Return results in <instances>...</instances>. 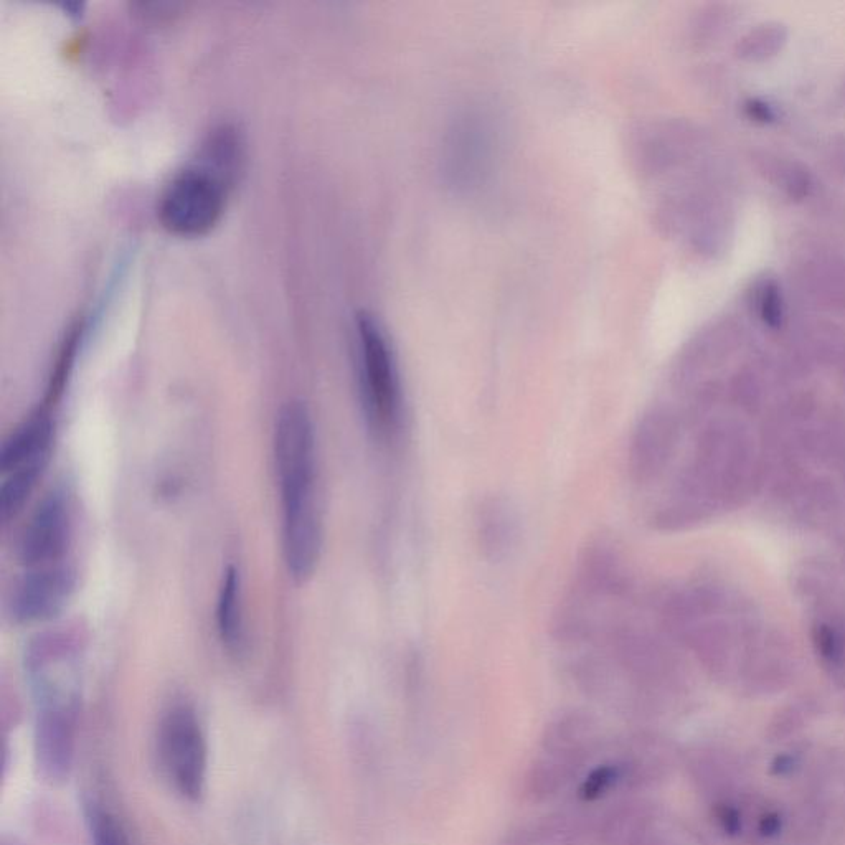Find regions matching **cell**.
<instances>
[{
    "label": "cell",
    "instance_id": "cell-4",
    "mask_svg": "<svg viewBox=\"0 0 845 845\" xmlns=\"http://www.w3.org/2000/svg\"><path fill=\"white\" fill-rule=\"evenodd\" d=\"M25 669L37 715L78 717L80 662L70 639L60 634L40 636L29 646Z\"/></svg>",
    "mask_w": 845,
    "mask_h": 845
},
{
    "label": "cell",
    "instance_id": "cell-9",
    "mask_svg": "<svg viewBox=\"0 0 845 845\" xmlns=\"http://www.w3.org/2000/svg\"><path fill=\"white\" fill-rule=\"evenodd\" d=\"M53 441V420L48 406L17 426L0 448V471L12 473L37 461H48Z\"/></svg>",
    "mask_w": 845,
    "mask_h": 845
},
{
    "label": "cell",
    "instance_id": "cell-12",
    "mask_svg": "<svg viewBox=\"0 0 845 845\" xmlns=\"http://www.w3.org/2000/svg\"><path fill=\"white\" fill-rule=\"evenodd\" d=\"M48 461H37L24 468L15 469L5 474V481L0 487V517L10 520L19 514L25 502L32 496L38 479L47 468Z\"/></svg>",
    "mask_w": 845,
    "mask_h": 845
},
{
    "label": "cell",
    "instance_id": "cell-15",
    "mask_svg": "<svg viewBox=\"0 0 845 845\" xmlns=\"http://www.w3.org/2000/svg\"><path fill=\"white\" fill-rule=\"evenodd\" d=\"M760 293L756 296V309L760 317L768 326H778L783 317V301L778 286L773 281L763 283L758 289Z\"/></svg>",
    "mask_w": 845,
    "mask_h": 845
},
{
    "label": "cell",
    "instance_id": "cell-2",
    "mask_svg": "<svg viewBox=\"0 0 845 845\" xmlns=\"http://www.w3.org/2000/svg\"><path fill=\"white\" fill-rule=\"evenodd\" d=\"M357 355L367 425L378 440H395L402 431L405 413L402 382L387 334L369 314H360L357 319Z\"/></svg>",
    "mask_w": 845,
    "mask_h": 845
},
{
    "label": "cell",
    "instance_id": "cell-3",
    "mask_svg": "<svg viewBox=\"0 0 845 845\" xmlns=\"http://www.w3.org/2000/svg\"><path fill=\"white\" fill-rule=\"evenodd\" d=\"M232 180L197 161L170 180L159 200L162 227L175 237L199 238L212 232L227 207Z\"/></svg>",
    "mask_w": 845,
    "mask_h": 845
},
{
    "label": "cell",
    "instance_id": "cell-13",
    "mask_svg": "<svg viewBox=\"0 0 845 845\" xmlns=\"http://www.w3.org/2000/svg\"><path fill=\"white\" fill-rule=\"evenodd\" d=\"M786 42V30L783 25L765 24L751 30L738 42V57L750 62H760L773 57Z\"/></svg>",
    "mask_w": 845,
    "mask_h": 845
},
{
    "label": "cell",
    "instance_id": "cell-6",
    "mask_svg": "<svg viewBox=\"0 0 845 845\" xmlns=\"http://www.w3.org/2000/svg\"><path fill=\"white\" fill-rule=\"evenodd\" d=\"M161 758L184 798L199 799L207 781V743L199 718L189 707H175L161 727Z\"/></svg>",
    "mask_w": 845,
    "mask_h": 845
},
{
    "label": "cell",
    "instance_id": "cell-16",
    "mask_svg": "<svg viewBox=\"0 0 845 845\" xmlns=\"http://www.w3.org/2000/svg\"><path fill=\"white\" fill-rule=\"evenodd\" d=\"M750 109L753 118L761 119V121H771V119L775 118V113H773V109L768 104L765 106V104H756V101H753Z\"/></svg>",
    "mask_w": 845,
    "mask_h": 845
},
{
    "label": "cell",
    "instance_id": "cell-1",
    "mask_svg": "<svg viewBox=\"0 0 845 845\" xmlns=\"http://www.w3.org/2000/svg\"><path fill=\"white\" fill-rule=\"evenodd\" d=\"M274 464L283 504L284 562L294 580L304 581L316 570L324 539L316 491V433L306 403L289 402L279 411Z\"/></svg>",
    "mask_w": 845,
    "mask_h": 845
},
{
    "label": "cell",
    "instance_id": "cell-7",
    "mask_svg": "<svg viewBox=\"0 0 845 845\" xmlns=\"http://www.w3.org/2000/svg\"><path fill=\"white\" fill-rule=\"evenodd\" d=\"M71 537V509L62 489H52L38 502L20 534L17 557L29 568L60 563Z\"/></svg>",
    "mask_w": 845,
    "mask_h": 845
},
{
    "label": "cell",
    "instance_id": "cell-14",
    "mask_svg": "<svg viewBox=\"0 0 845 845\" xmlns=\"http://www.w3.org/2000/svg\"><path fill=\"white\" fill-rule=\"evenodd\" d=\"M91 836L95 845H129L118 821L108 812L95 809L91 812Z\"/></svg>",
    "mask_w": 845,
    "mask_h": 845
},
{
    "label": "cell",
    "instance_id": "cell-8",
    "mask_svg": "<svg viewBox=\"0 0 845 845\" xmlns=\"http://www.w3.org/2000/svg\"><path fill=\"white\" fill-rule=\"evenodd\" d=\"M76 573L63 563L48 567L30 568L10 598V614L15 623H43L55 618L67 606L75 593Z\"/></svg>",
    "mask_w": 845,
    "mask_h": 845
},
{
    "label": "cell",
    "instance_id": "cell-5",
    "mask_svg": "<svg viewBox=\"0 0 845 845\" xmlns=\"http://www.w3.org/2000/svg\"><path fill=\"white\" fill-rule=\"evenodd\" d=\"M593 742L595 725L586 715L568 713L555 720L543 738L542 756L527 778L529 794L545 799L565 788L590 760Z\"/></svg>",
    "mask_w": 845,
    "mask_h": 845
},
{
    "label": "cell",
    "instance_id": "cell-11",
    "mask_svg": "<svg viewBox=\"0 0 845 845\" xmlns=\"http://www.w3.org/2000/svg\"><path fill=\"white\" fill-rule=\"evenodd\" d=\"M218 634L228 651L241 652L245 644L243 608H241V578L237 568L230 565L225 570L218 593Z\"/></svg>",
    "mask_w": 845,
    "mask_h": 845
},
{
    "label": "cell",
    "instance_id": "cell-10",
    "mask_svg": "<svg viewBox=\"0 0 845 845\" xmlns=\"http://www.w3.org/2000/svg\"><path fill=\"white\" fill-rule=\"evenodd\" d=\"M477 540L484 557L501 562L514 550L519 539V517L510 502L489 497L477 509Z\"/></svg>",
    "mask_w": 845,
    "mask_h": 845
}]
</instances>
